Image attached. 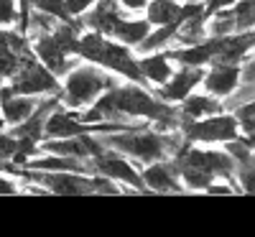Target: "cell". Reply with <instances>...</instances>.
I'll use <instances>...</instances> for the list:
<instances>
[{
    "label": "cell",
    "instance_id": "cell-14",
    "mask_svg": "<svg viewBox=\"0 0 255 237\" xmlns=\"http://www.w3.org/2000/svg\"><path fill=\"white\" fill-rule=\"evenodd\" d=\"M148 31H151V23H148L145 18H125L123 15L113 26V36L125 46H138Z\"/></svg>",
    "mask_w": 255,
    "mask_h": 237
},
{
    "label": "cell",
    "instance_id": "cell-27",
    "mask_svg": "<svg viewBox=\"0 0 255 237\" xmlns=\"http://www.w3.org/2000/svg\"><path fill=\"white\" fill-rule=\"evenodd\" d=\"M15 191V184L5 176H0V194H13Z\"/></svg>",
    "mask_w": 255,
    "mask_h": 237
},
{
    "label": "cell",
    "instance_id": "cell-9",
    "mask_svg": "<svg viewBox=\"0 0 255 237\" xmlns=\"http://www.w3.org/2000/svg\"><path fill=\"white\" fill-rule=\"evenodd\" d=\"M238 82H240V64L212 61L209 72H204V77H202L204 90L212 97H217V100H222L225 95H230L232 90L238 87Z\"/></svg>",
    "mask_w": 255,
    "mask_h": 237
},
{
    "label": "cell",
    "instance_id": "cell-22",
    "mask_svg": "<svg viewBox=\"0 0 255 237\" xmlns=\"http://www.w3.org/2000/svg\"><path fill=\"white\" fill-rule=\"evenodd\" d=\"M18 20L15 0H0V26H13Z\"/></svg>",
    "mask_w": 255,
    "mask_h": 237
},
{
    "label": "cell",
    "instance_id": "cell-15",
    "mask_svg": "<svg viewBox=\"0 0 255 237\" xmlns=\"http://www.w3.org/2000/svg\"><path fill=\"white\" fill-rule=\"evenodd\" d=\"M44 153H56V156H74V158H90V150L84 145L82 135H69V138H44L38 145Z\"/></svg>",
    "mask_w": 255,
    "mask_h": 237
},
{
    "label": "cell",
    "instance_id": "cell-3",
    "mask_svg": "<svg viewBox=\"0 0 255 237\" xmlns=\"http://www.w3.org/2000/svg\"><path fill=\"white\" fill-rule=\"evenodd\" d=\"M10 84H13L15 95L41 97V95H49V92L59 90V77L54 72H49L33 56V51H26V54H20V67L10 77Z\"/></svg>",
    "mask_w": 255,
    "mask_h": 237
},
{
    "label": "cell",
    "instance_id": "cell-11",
    "mask_svg": "<svg viewBox=\"0 0 255 237\" xmlns=\"http://www.w3.org/2000/svg\"><path fill=\"white\" fill-rule=\"evenodd\" d=\"M135 61H138V69H140L143 79L148 84H153V87H161V84L174 74V61L168 59L166 51H153V54L140 56Z\"/></svg>",
    "mask_w": 255,
    "mask_h": 237
},
{
    "label": "cell",
    "instance_id": "cell-5",
    "mask_svg": "<svg viewBox=\"0 0 255 237\" xmlns=\"http://www.w3.org/2000/svg\"><path fill=\"white\" fill-rule=\"evenodd\" d=\"M82 133H92V125H84L79 120V113L72 110V107L56 105L44 120V138H69V135H82Z\"/></svg>",
    "mask_w": 255,
    "mask_h": 237
},
{
    "label": "cell",
    "instance_id": "cell-23",
    "mask_svg": "<svg viewBox=\"0 0 255 237\" xmlns=\"http://www.w3.org/2000/svg\"><path fill=\"white\" fill-rule=\"evenodd\" d=\"M13 150H15V135L0 130V161H10Z\"/></svg>",
    "mask_w": 255,
    "mask_h": 237
},
{
    "label": "cell",
    "instance_id": "cell-24",
    "mask_svg": "<svg viewBox=\"0 0 255 237\" xmlns=\"http://www.w3.org/2000/svg\"><path fill=\"white\" fill-rule=\"evenodd\" d=\"M92 3H95V0H64V5H67V13H69L72 18H79V15L87 10Z\"/></svg>",
    "mask_w": 255,
    "mask_h": 237
},
{
    "label": "cell",
    "instance_id": "cell-8",
    "mask_svg": "<svg viewBox=\"0 0 255 237\" xmlns=\"http://www.w3.org/2000/svg\"><path fill=\"white\" fill-rule=\"evenodd\" d=\"M118 18H123V8L118 5V0H95V3L79 15V23L87 31L97 33H113V26L118 23Z\"/></svg>",
    "mask_w": 255,
    "mask_h": 237
},
{
    "label": "cell",
    "instance_id": "cell-29",
    "mask_svg": "<svg viewBox=\"0 0 255 237\" xmlns=\"http://www.w3.org/2000/svg\"><path fill=\"white\" fill-rule=\"evenodd\" d=\"M3 127H5V120H3V115H0V130H3Z\"/></svg>",
    "mask_w": 255,
    "mask_h": 237
},
{
    "label": "cell",
    "instance_id": "cell-1",
    "mask_svg": "<svg viewBox=\"0 0 255 237\" xmlns=\"http://www.w3.org/2000/svg\"><path fill=\"white\" fill-rule=\"evenodd\" d=\"M115 77L105 74L97 64H74V67L67 72V82H64V90L59 92L61 105L72 107V110H82V107L92 105L105 90L115 87Z\"/></svg>",
    "mask_w": 255,
    "mask_h": 237
},
{
    "label": "cell",
    "instance_id": "cell-28",
    "mask_svg": "<svg viewBox=\"0 0 255 237\" xmlns=\"http://www.w3.org/2000/svg\"><path fill=\"white\" fill-rule=\"evenodd\" d=\"M15 95V90H13V84H3V87H0V105H3L5 100H10Z\"/></svg>",
    "mask_w": 255,
    "mask_h": 237
},
{
    "label": "cell",
    "instance_id": "cell-21",
    "mask_svg": "<svg viewBox=\"0 0 255 237\" xmlns=\"http://www.w3.org/2000/svg\"><path fill=\"white\" fill-rule=\"evenodd\" d=\"M232 118L238 122V130H243V135H253V102H243L232 110Z\"/></svg>",
    "mask_w": 255,
    "mask_h": 237
},
{
    "label": "cell",
    "instance_id": "cell-6",
    "mask_svg": "<svg viewBox=\"0 0 255 237\" xmlns=\"http://www.w3.org/2000/svg\"><path fill=\"white\" fill-rule=\"evenodd\" d=\"M202 77H204V67H184V64H179V69H174V74L161 84L158 100L171 105L181 102L197 84H202Z\"/></svg>",
    "mask_w": 255,
    "mask_h": 237
},
{
    "label": "cell",
    "instance_id": "cell-13",
    "mask_svg": "<svg viewBox=\"0 0 255 237\" xmlns=\"http://www.w3.org/2000/svg\"><path fill=\"white\" fill-rule=\"evenodd\" d=\"M145 20L151 26H179L181 20V5L176 0H148L145 5Z\"/></svg>",
    "mask_w": 255,
    "mask_h": 237
},
{
    "label": "cell",
    "instance_id": "cell-25",
    "mask_svg": "<svg viewBox=\"0 0 255 237\" xmlns=\"http://www.w3.org/2000/svg\"><path fill=\"white\" fill-rule=\"evenodd\" d=\"M232 5H235V0H207L204 3V15L209 18L212 13H217L222 8H232Z\"/></svg>",
    "mask_w": 255,
    "mask_h": 237
},
{
    "label": "cell",
    "instance_id": "cell-2",
    "mask_svg": "<svg viewBox=\"0 0 255 237\" xmlns=\"http://www.w3.org/2000/svg\"><path fill=\"white\" fill-rule=\"evenodd\" d=\"M176 127L184 135V140H189V143H225V140H232L240 135L235 118L227 110L199 118V120H181L179 118Z\"/></svg>",
    "mask_w": 255,
    "mask_h": 237
},
{
    "label": "cell",
    "instance_id": "cell-18",
    "mask_svg": "<svg viewBox=\"0 0 255 237\" xmlns=\"http://www.w3.org/2000/svg\"><path fill=\"white\" fill-rule=\"evenodd\" d=\"M176 171H179V181H181V186L194 189V191H204L212 181H215V176L207 174V171H202V168H197V166H186V163H181V166H176Z\"/></svg>",
    "mask_w": 255,
    "mask_h": 237
},
{
    "label": "cell",
    "instance_id": "cell-20",
    "mask_svg": "<svg viewBox=\"0 0 255 237\" xmlns=\"http://www.w3.org/2000/svg\"><path fill=\"white\" fill-rule=\"evenodd\" d=\"M230 10L235 18V31H253V0H235Z\"/></svg>",
    "mask_w": 255,
    "mask_h": 237
},
{
    "label": "cell",
    "instance_id": "cell-7",
    "mask_svg": "<svg viewBox=\"0 0 255 237\" xmlns=\"http://www.w3.org/2000/svg\"><path fill=\"white\" fill-rule=\"evenodd\" d=\"M33 56H36L41 64H44L49 72H54L56 77L67 74V72L74 67V64H77V61L69 59V54H64V51L59 49V44L51 38L49 31L33 36Z\"/></svg>",
    "mask_w": 255,
    "mask_h": 237
},
{
    "label": "cell",
    "instance_id": "cell-10",
    "mask_svg": "<svg viewBox=\"0 0 255 237\" xmlns=\"http://www.w3.org/2000/svg\"><path fill=\"white\" fill-rule=\"evenodd\" d=\"M143 186L151 191H181V181H179V171L171 161H151L143 171H140Z\"/></svg>",
    "mask_w": 255,
    "mask_h": 237
},
{
    "label": "cell",
    "instance_id": "cell-19",
    "mask_svg": "<svg viewBox=\"0 0 255 237\" xmlns=\"http://www.w3.org/2000/svg\"><path fill=\"white\" fill-rule=\"evenodd\" d=\"M31 8L38 10V13H46L56 20H64V23H69L74 20L69 13H67V5H64V0H31Z\"/></svg>",
    "mask_w": 255,
    "mask_h": 237
},
{
    "label": "cell",
    "instance_id": "cell-12",
    "mask_svg": "<svg viewBox=\"0 0 255 237\" xmlns=\"http://www.w3.org/2000/svg\"><path fill=\"white\" fill-rule=\"evenodd\" d=\"M215 113H222V102L217 97H212L209 92L207 95H186L181 100V110H179V118L181 120H199V118H207V115H215Z\"/></svg>",
    "mask_w": 255,
    "mask_h": 237
},
{
    "label": "cell",
    "instance_id": "cell-16",
    "mask_svg": "<svg viewBox=\"0 0 255 237\" xmlns=\"http://www.w3.org/2000/svg\"><path fill=\"white\" fill-rule=\"evenodd\" d=\"M38 105V97H28V95H13L10 100H5L0 105V115H3L5 125H18L23 122Z\"/></svg>",
    "mask_w": 255,
    "mask_h": 237
},
{
    "label": "cell",
    "instance_id": "cell-4",
    "mask_svg": "<svg viewBox=\"0 0 255 237\" xmlns=\"http://www.w3.org/2000/svg\"><path fill=\"white\" fill-rule=\"evenodd\" d=\"M92 174H102V176H108L118 184H125V186H130V189H145L143 186V179H140V171L128 161L123 153H118V150L113 148H105L100 156H92Z\"/></svg>",
    "mask_w": 255,
    "mask_h": 237
},
{
    "label": "cell",
    "instance_id": "cell-26",
    "mask_svg": "<svg viewBox=\"0 0 255 237\" xmlns=\"http://www.w3.org/2000/svg\"><path fill=\"white\" fill-rule=\"evenodd\" d=\"M118 5L123 10H143L148 5V0H118Z\"/></svg>",
    "mask_w": 255,
    "mask_h": 237
},
{
    "label": "cell",
    "instance_id": "cell-17",
    "mask_svg": "<svg viewBox=\"0 0 255 237\" xmlns=\"http://www.w3.org/2000/svg\"><path fill=\"white\" fill-rule=\"evenodd\" d=\"M174 33H176V26H156L145 33V38L138 44V51L140 54H153V51H163L174 44Z\"/></svg>",
    "mask_w": 255,
    "mask_h": 237
}]
</instances>
